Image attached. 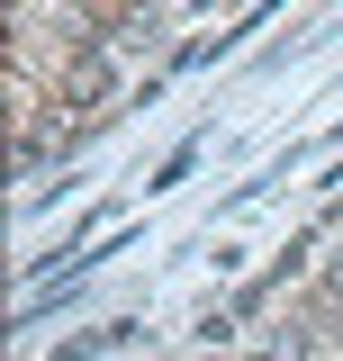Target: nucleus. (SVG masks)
I'll return each instance as SVG.
<instances>
[{"instance_id":"1","label":"nucleus","mask_w":343,"mask_h":361,"mask_svg":"<svg viewBox=\"0 0 343 361\" xmlns=\"http://www.w3.org/2000/svg\"><path fill=\"white\" fill-rule=\"evenodd\" d=\"M100 90H109V63H100V54H90L82 73H73V82H64V99H73V109H90V99H100Z\"/></svg>"},{"instance_id":"2","label":"nucleus","mask_w":343,"mask_h":361,"mask_svg":"<svg viewBox=\"0 0 343 361\" xmlns=\"http://www.w3.org/2000/svg\"><path fill=\"white\" fill-rule=\"evenodd\" d=\"M253 361H280V353H253Z\"/></svg>"},{"instance_id":"3","label":"nucleus","mask_w":343,"mask_h":361,"mask_svg":"<svg viewBox=\"0 0 343 361\" xmlns=\"http://www.w3.org/2000/svg\"><path fill=\"white\" fill-rule=\"evenodd\" d=\"M335 307H343V289H335Z\"/></svg>"}]
</instances>
